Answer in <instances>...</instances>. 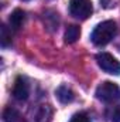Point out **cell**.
I'll list each match as a JSON object with an SVG mask.
<instances>
[{
  "label": "cell",
  "instance_id": "obj_1",
  "mask_svg": "<svg viewBox=\"0 0 120 122\" xmlns=\"http://www.w3.org/2000/svg\"><path fill=\"white\" fill-rule=\"evenodd\" d=\"M116 33H117V24H116V21L106 20V21L99 23L95 27V30L92 31V34H90V40H92V43L95 46L102 47V46L109 44L115 38Z\"/></svg>",
  "mask_w": 120,
  "mask_h": 122
},
{
  "label": "cell",
  "instance_id": "obj_2",
  "mask_svg": "<svg viewBox=\"0 0 120 122\" xmlns=\"http://www.w3.org/2000/svg\"><path fill=\"white\" fill-rule=\"evenodd\" d=\"M95 95L102 102H106V104L116 102L120 99V87L112 81H105L96 88Z\"/></svg>",
  "mask_w": 120,
  "mask_h": 122
},
{
  "label": "cell",
  "instance_id": "obj_3",
  "mask_svg": "<svg viewBox=\"0 0 120 122\" xmlns=\"http://www.w3.org/2000/svg\"><path fill=\"white\" fill-rule=\"evenodd\" d=\"M93 7L90 0H69V13L75 19L86 20L92 14Z\"/></svg>",
  "mask_w": 120,
  "mask_h": 122
},
{
  "label": "cell",
  "instance_id": "obj_4",
  "mask_svg": "<svg viewBox=\"0 0 120 122\" xmlns=\"http://www.w3.org/2000/svg\"><path fill=\"white\" fill-rule=\"evenodd\" d=\"M97 65L107 74L120 75V62L109 53H99L96 56Z\"/></svg>",
  "mask_w": 120,
  "mask_h": 122
},
{
  "label": "cell",
  "instance_id": "obj_5",
  "mask_svg": "<svg viewBox=\"0 0 120 122\" xmlns=\"http://www.w3.org/2000/svg\"><path fill=\"white\" fill-rule=\"evenodd\" d=\"M30 95V85L24 77H17L13 85V97L18 101H26Z\"/></svg>",
  "mask_w": 120,
  "mask_h": 122
},
{
  "label": "cell",
  "instance_id": "obj_6",
  "mask_svg": "<svg viewBox=\"0 0 120 122\" xmlns=\"http://www.w3.org/2000/svg\"><path fill=\"white\" fill-rule=\"evenodd\" d=\"M55 97L61 104H69L75 99V94L68 85H60L55 90Z\"/></svg>",
  "mask_w": 120,
  "mask_h": 122
},
{
  "label": "cell",
  "instance_id": "obj_7",
  "mask_svg": "<svg viewBox=\"0 0 120 122\" xmlns=\"http://www.w3.org/2000/svg\"><path fill=\"white\" fill-rule=\"evenodd\" d=\"M24 20H26V13L21 9H16L9 17V23L13 30H20L24 24Z\"/></svg>",
  "mask_w": 120,
  "mask_h": 122
},
{
  "label": "cell",
  "instance_id": "obj_8",
  "mask_svg": "<svg viewBox=\"0 0 120 122\" xmlns=\"http://www.w3.org/2000/svg\"><path fill=\"white\" fill-rule=\"evenodd\" d=\"M3 122H26V121L17 109H14L11 107H7L3 112Z\"/></svg>",
  "mask_w": 120,
  "mask_h": 122
},
{
  "label": "cell",
  "instance_id": "obj_9",
  "mask_svg": "<svg viewBox=\"0 0 120 122\" xmlns=\"http://www.w3.org/2000/svg\"><path fill=\"white\" fill-rule=\"evenodd\" d=\"M79 36H81V29H79L78 26L72 24V26H69V27L65 30L64 38H65V43L72 44V43H75V41L79 38Z\"/></svg>",
  "mask_w": 120,
  "mask_h": 122
},
{
  "label": "cell",
  "instance_id": "obj_10",
  "mask_svg": "<svg viewBox=\"0 0 120 122\" xmlns=\"http://www.w3.org/2000/svg\"><path fill=\"white\" fill-rule=\"evenodd\" d=\"M0 44H1V47H9L11 44V31L4 24H1V27H0Z\"/></svg>",
  "mask_w": 120,
  "mask_h": 122
},
{
  "label": "cell",
  "instance_id": "obj_11",
  "mask_svg": "<svg viewBox=\"0 0 120 122\" xmlns=\"http://www.w3.org/2000/svg\"><path fill=\"white\" fill-rule=\"evenodd\" d=\"M69 122H92V119H90L85 112H79V114H75L69 119Z\"/></svg>",
  "mask_w": 120,
  "mask_h": 122
},
{
  "label": "cell",
  "instance_id": "obj_12",
  "mask_svg": "<svg viewBox=\"0 0 120 122\" xmlns=\"http://www.w3.org/2000/svg\"><path fill=\"white\" fill-rule=\"evenodd\" d=\"M110 121L112 122H120V105L115 107L110 112Z\"/></svg>",
  "mask_w": 120,
  "mask_h": 122
}]
</instances>
